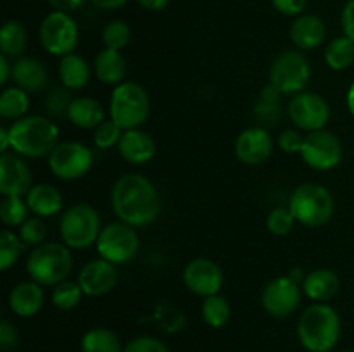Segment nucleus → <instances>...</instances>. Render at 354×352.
Returning <instances> with one entry per match:
<instances>
[{"label": "nucleus", "mask_w": 354, "mask_h": 352, "mask_svg": "<svg viewBox=\"0 0 354 352\" xmlns=\"http://www.w3.org/2000/svg\"><path fill=\"white\" fill-rule=\"evenodd\" d=\"M111 206L120 221L133 228H145L158 221L161 197L151 179L138 173H127L113 185Z\"/></svg>", "instance_id": "f257e3e1"}, {"label": "nucleus", "mask_w": 354, "mask_h": 352, "mask_svg": "<svg viewBox=\"0 0 354 352\" xmlns=\"http://www.w3.org/2000/svg\"><path fill=\"white\" fill-rule=\"evenodd\" d=\"M10 148L24 159H40L50 154L59 144V128L50 117L24 116L14 121L9 128Z\"/></svg>", "instance_id": "f03ea898"}, {"label": "nucleus", "mask_w": 354, "mask_h": 352, "mask_svg": "<svg viewBox=\"0 0 354 352\" xmlns=\"http://www.w3.org/2000/svg\"><path fill=\"white\" fill-rule=\"evenodd\" d=\"M297 338L308 352H330L341 338V316L327 302H315L301 313Z\"/></svg>", "instance_id": "7ed1b4c3"}, {"label": "nucleus", "mask_w": 354, "mask_h": 352, "mask_svg": "<svg viewBox=\"0 0 354 352\" xmlns=\"http://www.w3.org/2000/svg\"><path fill=\"white\" fill-rule=\"evenodd\" d=\"M73 269L71 248L59 242H44L31 248L26 259L30 280L41 286H55L64 282Z\"/></svg>", "instance_id": "20e7f679"}, {"label": "nucleus", "mask_w": 354, "mask_h": 352, "mask_svg": "<svg viewBox=\"0 0 354 352\" xmlns=\"http://www.w3.org/2000/svg\"><path fill=\"white\" fill-rule=\"evenodd\" d=\"M289 209L299 224L320 228L332 219L335 211L330 190L318 183H303L296 186L289 197Z\"/></svg>", "instance_id": "39448f33"}, {"label": "nucleus", "mask_w": 354, "mask_h": 352, "mask_svg": "<svg viewBox=\"0 0 354 352\" xmlns=\"http://www.w3.org/2000/svg\"><path fill=\"white\" fill-rule=\"evenodd\" d=\"M151 114V97L147 90L135 81H123L114 86L109 99V117L123 130L140 128Z\"/></svg>", "instance_id": "423d86ee"}, {"label": "nucleus", "mask_w": 354, "mask_h": 352, "mask_svg": "<svg viewBox=\"0 0 354 352\" xmlns=\"http://www.w3.org/2000/svg\"><path fill=\"white\" fill-rule=\"evenodd\" d=\"M102 226H100V216L95 207L90 204L78 202L64 211L59 223V233H61L62 244L69 248L82 251L97 244Z\"/></svg>", "instance_id": "0eeeda50"}, {"label": "nucleus", "mask_w": 354, "mask_h": 352, "mask_svg": "<svg viewBox=\"0 0 354 352\" xmlns=\"http://www.w3.org/2000/svg\"><path fill=\"white\" fill-rule=\"evenodd\" d=\"M38 38L47 54L64 57L75 52L80 40V28L71 14L52 10L41 19Z\"/></svg>", "instance_id": "6e6552de"}, {"label": "nucleus", "mask_w": 354, "mask_h": 352, "mask_svg": "<svg viewBox=\"0 0 354 352\" xmlns=\"http://www.w3.org/2000/svg\"><path fill=\"white\" fill-rule=\"evenodd\" d=\"M311 79V66L301 50H286L270 66V83L287 95L304 92Z\"/></svg>", "instance_id": "1a4fd4ad"}, {"label": "nucleus", "mask_w": 354, "mask_h": 352, "mask_svg": "<svg viewBox=\"0 0 354 352\" xmlns=\"http://www.w3.org/2000/svg\"><path fill=\"white\" fill-rule=\"evenodd\" d=\"M48 169L62 182H75L88 175L93 166V150L82 141H59L47 155Z\"/></svg>", "instance_id": "9d476101"}, {"label": "nucleus", "mask_w": 354, "mask_h": 352, "mask_svg": "<svg viewBox=\"0 0 354 352\" xmlns=\"http://www.w3.org/2000/svg\"><path fill=\"white\" fill-rule=\"evenodd\" d=\"M95 247L100 257L113 262L114 266H120L135 259L140 248V238L133 226L118 221L102 228Z\"/></svg>", "instance_id": "9b49d317"}, {"label": "nucleus", "mask_w": 354, "mask_h": 352, "mask_svg": "<svg viewBox=\"0 0 354 352\" xmlns=\"http://www.w3.org/2000/svg\"><path fill=\"white\" fill-rule=\"evenodd\" d=\"M290 121L294 126L306 133L325 130L330 121V106L322 95L315 92H301L292 95L287 106Z\"/></svg>", "instance_id": "f8f14e48"}, {"label": "nucleus", "mask_w": 354, "mask_h": 352, "mask_svg": "<svg viewBox=\"0 0 354 352\" xmlns=\"http://www.w3.org/2000/svg\"><path fill=\"white\" fill-rule=\"evenodd\" d=\"M342 154L341 140L330 131L320 130L306 133L299 155L315 171H330L341 164Z\"/></svg>", "instance_id": "ddd939ff"}, {"label": "nucleus", "mask_w": 354, "mask_h": 352, "mask_svg": "<svg viewBox=\"0 0 354 352\" xmlns=\"http://www.w3.org/2000/svg\"><path fill=\"white\" fill-rule=\"evenodd\" d=\"M303 289L289 276H279L265 285L261 292V306L272 317H289L299 309L303 300Z\"/></svg>", "instance_id": "4468645a"}, {"label": "nucleus", "mask_w": 354, "mask_h": 352, "mask_svg": "<svg viewBox=\"0 0 354 352\" xmlns=\"http://www.w3.org/2000/svg\"><path fill=\"white\" fill-rule=\"evenodd\" d=\"M223 280V269L213 259L196 257L183 268V283L187 290L203 299L220 293Z\"/></svg>", "instance_id": "2eb2a0df"}, {"label": "nucleus", "mask_w": 354, "mask_h": 352, "mask_svg": "<svg viewBox=\"0 0 354 352\" xmlns=\"http://www.w3.org/2000/svg\"><path fill=\"white\" fill-rule=\"evenodd\" d=\"M33 186V175L24 157L14 152L0 155V193L3 197H26Z\"/></svg>", "instance_id": "dca6fc26"}, {"label": "nucleus", "mask_w": 354, "mask_h": 352, "mask_svg": "<svg viewBox=\"0 0 354 352\" xmlns=\"http://www.w3.org/2000/svg\"><path fill=\"white\" fill-rule=\"evenodd\" d=\"M235 155L245 166H259L273 152V138L266 128L251 126L245 128L235 138Z\"/></svg>", "instance_id": "f3484780"}, {"label": "nucleus", "mask_w": 354, "mask_h": 352, "mask_svg": "<svg viewBox=\"0 0 354 352\" xmlns=\"http://www.w3.org/2000/svg\"><path fill=\"white\" fill-rule=\"evenodd\" d=\"M76 282L86 297H102L116 286L118 269L106 259H93L80 269Z\"/></svg>", "instance_id": "a211bd4d"}, {"label": "nucleus", "mask_w": 354, "mask_h": 352, "mask_svg": "<svg viewBox=\"0 0 354 352\" xmlns=\"http://www.w3.org/2000/svg\"><path fill=\"white\" fill-rule=\"evenodd\" d=\"M116 148L124 161L135 166L147 164L156 155L154 138L140 128L124 130Z\"/></svg>", "instance_id": "6ab92c4d"}, {"label": "nucleus", "mask_w": 354, "mask_h": 352, "mask_svg": "<svg viewBox=\"0 0 354 352\" xmlns=\"http://www.w3.org/2000/svg\"><path fill=\"white\" fill-rule=\"evenodd\" d=\"M325 35H327V26H325L324 19L318 17L317 14L304 12L294 17L289 30V37L294 47L301 52L313 50L318 45L324 43Z\"/></svg>", "instance_id": "aec40b11"}, {"label": "nucleus", "mask_w": 354, "mask_h": 352, "mask_svg": "<svg viewBox=\"0 0 354 352\" xmlns=\"http://www.w3.org/2000/svg\"><path fill=\"white\" fill-rule=\"evenodd\" d=\"M44 302V286L40 283L33 282V280L17 283L9 293L10 311L19 317H33L35 314L40 313Z\"/></svg>", "instance_id": "412c9836"}, {"label": "nucleus", "mask_w": 354, "mask_h": 352, "mask_svg": "<svg viewBox=\"0 0 354 352\" xmlns=\"http://www.w3.org/2000/svg\"><path fill=\"white\" fill-rule=\"evenodd\" d=\"M12 81L28 93L41 92L48 85V71L38 59L19 57L12 64Z\"/></svg>", "instance_id": "4be33fe9"}, {"label": "nucleus", "mask_w": 354, "mask_h": 352, "mask_svg": "<svg viewBox=\"0 0 354 352\" xmlns=\"http://www.w3.org/2000/svg\"><path fill=\"white\" fill-rule=\"evenodd\" d=\"M304 297L313 302H328L337 295L341 289V280L337 273L327 268H318L306 273L303 283H301Z\"/></svg>", "instance_id": "5701e85b"}, {"label": "nucleus", "mask_w": 354, "mask_h": 352, "mask_svg": "<svg viewBox=\"0 0 354 352\" xmlns=\"http://www.w3.org/2000/svg\"><path fill=\"white\" fill-rule=\"evenodd\" d=\"M93 75L97 76L100 83L104 85L118 86L123 81H127V59L120 50L104 47L93 59Z\"/></svg>", "instance_id": "b1692460"}, {"label": "nucleus", "mask_w": 354, "mask_h": 352, "mask_svg": "<svg viewBox=\"0 0 354 352\" xmlns=\"http://www.w3.org/2000/svg\"><path fill=\"white\" fill-rule=\"evenodd\" d=\"M92 72L93 68L88 64V61L80 54H75V52L64 55L59 61L57 75L61 79V85L71 92L85 88L92 78Z\"/></svg>", "instance_id": "393cba45"}, {"label": "nucleus", "mask_w": 354, "mask_h": 352, "mask_svg": "<svg viewBox=\"0 0 354 352\" xmlns=\"http://www.w3.org/2000/svg\"><path fill=\"white\" fill-rule=\"evenodd\" d=\"M28 209L33 216L52 217L62 209V195L50 183H38L31 186L24 197Z\"/></svg>", "instance_id": "a878e982"}, {"label": "nucleus", "mask_w": 354, "mask_h": 352, "mask_svg": "<svg viewBox=\"0 0 354 352\" xmlns=\"http://www.w3.org/2000/svg\"><path fill=\"white\" fill-rule=\"evenodd\" d=\"M66 117L80 130L93 131L102 121H106V110L102 104L92 97H76L69 104Z\"/></svg>", "instance_id": "bb28decb"}, {"label": "nucleus", "mask_w": 354, "mask_h": 352, "mask_svg": "<svg viewBox=\"0 0 354 352\" xmlns=\"http://www.w3.org/2000/svg\"><path fill=\"white\" fill-rule=\"evenodd\" d=\"M30 41L26 26L19 21H6L0 30V52L9 59L23 57Z\"/></svg>", "instance_id": "cd10ccee"}, {"label": "nucleus", "mask_w": 354, "mask_h": 352, "mask_svg": "<svg viewBox=\"0 0 354 352\" xmlns=\"http://www.w3.org/2000/svg\"><path fill=\"white\" fill-rule=\"evenodd\" d=\"M82 352H123L124 345L113 330L104 326L90 328L82 337Z\"/></svg>", "instance_id": "c85d7f7f"}, {"label": "nucleus", "mask_w": 354, "mask_h": 352, "mask_svg": "<svg viewBox=\"0 0 354 352\" xmlns=\"http://www.w3.org/2000/svg\"><path fill=\"white\" fill-rule=\"evenodd\" d=\"M325 64L332 71H346L354 64V41L348 37H337L325 47Z\"/></svg>", "instance_id": "c756f323"}, {"label": "nucleus", "mask_w": 354, "mask_h": 352, "mask_svg": "<svg viewBox=\"0 0 354 352\" xmlns=\"http://www.w3.org/2000/svg\"><path fill=\"white\" fill-rule=\"evenodd\" d=\"M28 109H30V95L19 86H7L0 93V116L3 119H21L28 116Z\"/></svg>", "instance_id": "7c9ffc66"}, {"label": "nucleus", "mask_w": 354, "mask_h": 352, "mask_svg": "<svg viewBox=\"0 0 354 352\" xmlns=\"http://www.w3.org/2000/svg\"><path fill=\"white\" fill-rule=\"evenodd\" d=\"M201 316H203L204 323L207 326L223 328L232 317L230 302L223 295H220V293L206 297L203 300V306H201Z\"/></svg>", "instance_id": "2f4dec72"}, {"label": "nucleus", "mask_w": 354, "mask_h": 352, "mask_svg": "<svg viewBox=\"0 0 354 352\" xmlns=\"http://www.w3.org/2000/svg\"><path fill=\"white\" fill-rule=\"evenodd\" d=\"M26 247L28 245L21 240L19 233H14L9 228L0 231V269L7 271L12 268Z\"/></svg>", "instance_id": "473e14b6"}, {"label": "nucleus", "mask_w": 354, "mask_h": 352, "mask_svg": "<svg viewBox=\"0 0 354 352\" xmlns=\"http://www.w3.org/2000/svg\"><path fill=\"white\" fill-rule=\"evenodd\" d=\"M83 290L78 285V282H71V280H64V282L57 283L50 293V300L54 307L59 311H73L83 299Z\"/></svg>", "instance_id": "72a5a7b5"}, {"label": "nucleus", "mask_w": 354, "mask_h": 352, "mask_svg": "<svg viewBox=\"0 0 354 352\" xmlns=\"http://www.w3.org/2000/svg\"><path fill=\"white\" fill-rule=\"evenodd\" d=\"M280 95H282V92L275 88L272 83H268L261 90L258 102L254 106V114L258 116V119L273 123L280 116Z\"/></svg>", "instance_id": "f704fd0d"}, {"label": "nucleus", "mask_w": 354, "mask_h": 352, "mask_svg": "<svg viewBox=\"0 0 354 352\" xmlns=\"http://www.w3.org/2000/svg\"><path fill=\"white\" fill-rule=\"evenodd\" d=\"M28 204L23 197H3L0 202V219L7 228L21 226L28 219Z\"/></svg>", "instance_id": "c9c22d12"}, {"label": "nucleus", "mask_w": 354, "mask_h": 352, "mask_svg": "<svg viewBox=\"0 0 354 352\" xmlns=\"http://www.w3.org/2000/svg\"><path fill=\"white\" fill-rule=\"evenodd\" d=\"M131 40V30L128 23L121 19H113L104 26L102 30V43L106 48L113 50H123L128 47Z\"/></svg>", "instance_id": "e433bc0d"}, {"label": "nucleus", "mask_w": 354, "mask_h": 352, "mask_svg": "<svg viewBox=\"0 0 354 352\" xmlns=\"http://www.w3.org/2000/svg\"><path fill=\"white\" fill-rule=\"evenodd\" d=\"M154 321L166 333H176L185 326V314L169 304H161L156 307Z\"/></svg>", "instance_id": "4c0bfd02"}, {"label": "nucleus", "mask_w": 354, "mask_h": 352, "mask_svg": "<svg viewBox=\"0 0 354 352\" xmlns=\"http://www.w3.org/2000/svg\"><path fill=\"white\" fill-rule=\"evenodd\" d=\"M123 128L114 123L113 119H106L93 130V144L99 150H107L111 147H118L123 135Z\"/></svg>", "instance_id": "58836bf2"}, {"label": "nucleus", "mask_w": 354, "mask_h": 352, "mask_svg": "<svg viewBox=\"0 0 354 352\" xmlns=\"http://www.w3.org/2000/svg\"><path fill=\"white\" fill-rule=\"evenodd\" d=\"M296 217H294L292 211L287 207H275V209L270 211L268 217H266V226L272 235L277 237H286L292 231L294 224H296Z\"/></svg>", "instance_id": "ea45409f"}, {"label": "nucleus", "mask_w": 354, "mask_h": 352, "mask_svg": "<svg viewBox=\"0 0 354 352\" xmlns=\"http://www.w3.org/2000/svg\"><path fill=\"white\" fill-rule=\"evenodd\" d=\"M17 233H19L21 240L24 244L31 245V247H37V245L44 244L45 238H47V224H45L44 217L31 216L21 224Z\"/></svg>", "instance_id": "a19ab883"}, {"label": "nucleus", "mask_w": 354, "mask_h": 352, "mask_svg": "<svg viewBox=\"0 0 354 352\" xmlns=\"http://www.w3.org/2000/svg\"><path fill=\"white\" fill-rule=\"evenodd\" d=\"M71 100V90L61 85L48 92L47 99H45V107H47L52 116H62V114H68V107Z\"/></svg>", "instance_id": "79ce46f5"}, {"label": "nucleus", "mask_w": 354, "mask_h": 352, "mask_svg": "<svg viewBox=\"0 0 354 352\" xmlns=\"http://www.w3.org/2000/svg\"><path fill=\"white\" fill-rule=\"evenodd\" d=\"M123 352H169V349L161 338L151 337V335H140V337L131 338L124 345Z\"/></svg>", "instance_id": "37998d69"}, {"label": "nucleus", "mask_w": 354, "mask_h": 352, "mask_svg": "<svg viewBox=\"0 0 354 352\" xmlns=\"http://www.w3.org/2000/svg\"><path fill=\"white\" fill-rule=\"evenodd\" d=\"M304 137L303 131L297 130V128H292V130H283L282 133L279 135V144L280 150L286 152V154H301V148H303L304 144Z\"/></svg>", "instance_id": "c03bdc74"}, {"label": "nucleus", "mask_w": 354, "mask_h": 352, "mask_svg": "<svg viewBox=\"0 0 354 352\" xmlns=\"http://www.w3.org/2000/svg\"><path fill=\"white\" fill-rule=\"evenodd\" d=\"M272 6L277 12L282 16L297 17L304 14V9L308 6V0H272Z\"/></svg>", "instance_id": "a18cd8bd"}, {"label": "nucleus", "mask_w": 354, "mask_h": 352, "mask_svg": "<svg viewBox=\"0 0 354 352\" xmlns=\"http://www.w3.org/2000/svg\"><path fill=\"white\" fill-rule=\"evenodd\" d=\"M19 344V333L10 321L3 320L0 323V347L2 351H12Z\"/></svg>", "instance_id": "49530a36"}, {"label": "nucleus", "mask_w": 354, "mask_h": 352, "mask_svg": "<svg viewBox=\"0 0 354 352\" xmlns=\"http://www.w3.org/2000/svg\"><path fill=\"white\" fill-rule=\"evenodd\" d=\"M341 28L344 37L354 41V0H348L341 10Z\"/></svg>", "instance_id": "de8ad7c7"}, {"label": "nucleus", "mask_w": 354, "mask_h": 352, "mask_svg": "<svg viewBox=\"0 0 354 352\" xmlns=\"http://www.w3.org/2000/svg\"><path fill=\"white\" fill-rule=\"evenodd\" d=\"M48 3H50V7L54 10L71 14L73 10H78L85 3V0H48Z\"/></svg>", "instance_id": "09e8293b"}, {"label": "nucleus", "mask_w": 354, "mask_h": 352, "mask_svg": "<svg viewBox=\"0 0 354 352\" xmlns=\"http://www.w3.org/2000/svg\"><path fill=\"white\" fill-rule=\"evenodd\" d=\"M92 6H95L97 9H102V10H116L121 9L128 3V0H88Z\"/></svg>", "instance_id": "8fccbe9b"}, {"label": "nucleus", "mask_w": 354, "mask_h": 352, "mask_svg": "<svg viewBox=\"0 0 354 352\" xmlns=\"http://www.w3.org/2000/svg\"><path fill=\"white\" fill-rule=\"evenodd\" d=\"M9 78H12V64L9 57L0 54V85H6Z\"/></svg>", "instance_id": "3c124183"}, {"label": "nucleus", "mask_w": 354, "mask_h": 352, "mask_svg": "<svg viewBox=\"0 0 354 352\" xmlns=\"http://www.w3.org/2000/svg\"><path fill=\"white\" fill-rule=\"evenodd\" d=\"M137 2H138V6L144 7V9L159 12V10H165L166 7L171 3V0H137Z\"/></svg>", "instance_id": "603ef678"}, {"label": "nucleus", "mask_w": 354, "mask_h": 352, "mask_svg": "<svg viewBox=\"0 0 354 352\" xmlns=\"http://www.w3.org/2000/svg\"><path fill=\"white\" fill-rule=\"evenodd\" d=\"M10 148V138H9V130L6 126L0 128V152H7Z\"/></svg>", "instance_id": "864d4df0"}, {"label": "nucleus", "mask_w": 354, "mask_h": 352, "mask_svg": "<svg viewBox=\"0 0 354 352\" xmlns=\"http://www.w3.org/2000/svg\"><path fill=\"white\" fill-rule=\"evenodd\" d=\"M346 106H348V110L354 117V81L349 85L348 93H346Z\"/></svg>", "instance_id": "5fc2aeb1"}, {"label": "nucleus", "mask_w": 354, "mask_h": 352, "mask_svg": "<svg viewBox=\"0 0 354 352\" xmlns=\"http://www.w3.org/2000/svg\"><path fill=\"white\" fill-rule=\"evenodd\" d=\"M341 352H353V351H341Z\"/></svg>", "instance_id": "6e6d98bb"}]
</instances>
